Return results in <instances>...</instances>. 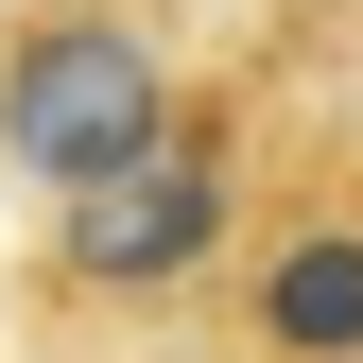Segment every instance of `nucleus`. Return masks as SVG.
Instances as JSON below:
<instances>
[{"mask_svg": "<svg viewBox=\"0 0 363 363\" xmlns=\"http://www.w3.org/2000/svg\"><path fill=\"white\" fill-rule=\"evenodd\" d=\"M225 208H242V139H225V104H173L139 156H104L69 191V225H52V277L69 294H191L208 259H225Z\"/></svg>", "mask_w": 363, "mask_h": 363, "instance_id": "obj_1", "label": "nucleus"}, {"mask_svg": "<svg viewBox=\"0 0 363 363\" xmlns=\"http://www.w3.org/2000/svg\"><path fill=\"white\" fill-rule=\"evenodd\" d=\"M173 121V52L121 0H52L35 35H0V156L35 173V191H86L104 156H139Z\"/></svg>", "mask_w": 363, "mask_h": 363, "instance_id": "obj_2", "label": "nucleus"}, {"mask_svg": "<svg viewBox=\"0 0 363 363\" xmlns=\"http://www.w3.org/2000/svg\"><path fill=\"white\" fill-rule=\"evenodd\" d=\"M242 311H259V346H277V363H363V208L294 225V242L242 277Z\"/></svg>", "mask_w": 363, "mask_h": 363, "instance_id": "obj_3", "label": "nucleus"}]
</instances>
